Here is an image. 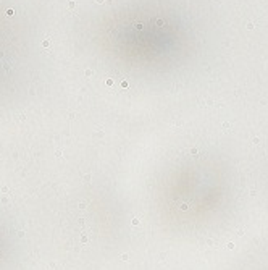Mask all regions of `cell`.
<instances>
[{"label":"cell","mask_w":268,"mask_h":270,"mask_svg":"<svg viewBox=\"0 0 268 270\" xmlns=\"http://www.w3.org/2000/svg\"><path fill=\"white\" fill-rule=\"evenodd\" d=\"M13 13H15L13 10H8V11H6V15H8V16H13Z\"/></svg>","instance_id":"6da1fadb"}]
</instances>
